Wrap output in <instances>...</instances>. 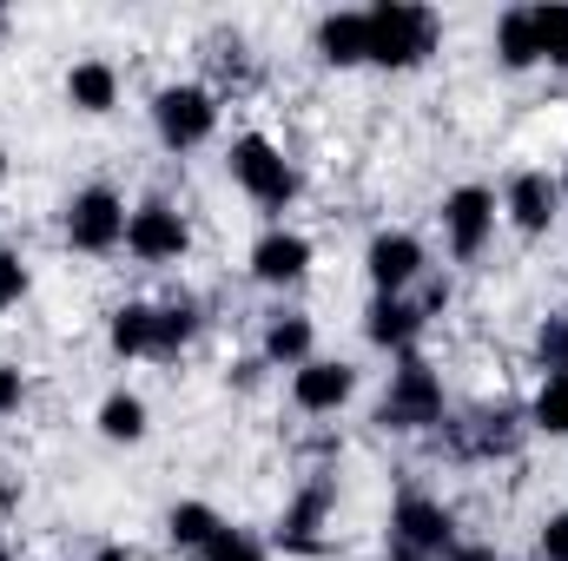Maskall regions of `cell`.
I'll return each instance as SVG.
<instances>
[{
    "instance_id": "obj_16",
    "label": "cell",
    "mask_w": 568,
    "mask_h": 561,
    "mask_svg": "<svg viewBox=\"0 0 568 561\" xmlns=\"http://www.w3.org/2000/svg\"><path fill=\"white\" fill-rule=\"evenodd\" d=\"M324 509H331V489H304V496L284 509V522H278L284 549H317V522H324Z\"/></svg>"
},
{
    "instance_id": "obj_6",
    "label": "cell",
    "mask_w": 568,
    "mask_h": 561,
    "mask_svg": "<svg viewBox=\"0 0 568 561\" xmlns=\"http://www.w3.org/2000/svg\"><path fill=\"white\" fill-rule=\"evenodd\" d=\"M443 232H449V252L456 258H476L496 232V192L489 185H456L443 198Z\"/></svg>"
},
{
    "instance_id": "obj_10",
    "label": "cell",
    "mask_w": 568,
    "mask_h": 561,
    "mask_svg": "<svg viewBox=\"0 0 568 561\" xmlns=\"http://www.w3.org/2000/svg\"><path fill=\"white\" fill-rule=\"evenodd\" d=\"M503 212H509V225H516V232L542 238V232L556 225V212H562V185H556L549 172H516V178H509V192H503Z\"/></svg>"
},
{
    "instance_id": "obj_14",
    "label": "cell",
    "mask_w": 568,
    "mask_h": 561,
    "mask_svg": "<svg viewBox=\"0 0 568 561\" xmlns=\"http://www.w3.org/2000/svg\"><path fill=\"white\" fill-rule=\"evenodd\" d=\"M317 53H324L331 67H357V60H371L364 13H324V20H317Z\"/></svg>"
},
{
    "instance_id": "obj_2",
    "label": "cell",
    "mask_w": 568,
    "mask_h": 561,
    "mask_svg": "<svg viewBox=\"0 0 568 561\" xmlns=\"http://www.w3.org/2000/svg\"><path fill=\"white\" fill-rule=\"evenodd\" d=\"M225 165H232V178L258 198V205H291V192H297V172H291V159H284L278 145L265 140V133H239L232 152H225Z\"/></svg>"
},
{
    "instance_id": "obj_13",
    "label": "cell",
    "mask_w": 568,
    "mask_h": 561,
    "mask_svg": "<svg viewBox=\"0 0 568 561\" xmlns=\"http://www.w3.org/2000/svg\"><path fill=\"white\" fill-rule=\"evenodd\" d=\"M311 272V238H297V232H265L258 245H252V278L258 284H297Z\"/></svg>"
},
{
    "instance_id": "obj_12",
    "label": "cell",
    "mask_w": 568,
    "mask_h": 561,
    "mask_svg": "<svg viewBox=\"0 0 568 561\" xmlns=\"http://www.w3.org/2000/svg\"><path fill=\"white\" fill-rule=\"evenodd\" d=\"M417 330H424V310L410 304V297H371V310H364V337L377 344V350H410L417 344Z\"/></svg>"
},
{
    "instance_id": "obj_17",
    "label": "cell",
    "mask_w": 568,
    "mask_h": 561,
    "mask_svg": "<svg viewBox=\"0 0 568 561\" xmlns=\"http://www.w3.org/2000/svg\"><path fill=\"white\" fill-rule=\"evenodd\" d=\"M496 53H503L509 73L536 67V27H529V7H509V13L496 20Z\"/></svg>"
},
{
    "instance_id": "obj_30",
    "label": "cell",
    "mask_w": 568,
    "mask_h": 561,
    "mask_svg": "<svg viewBox=\"0 0 568 561\" xmlns=\"http://www.w3.org/2000/svg\"><path fill=\"white\" fill-rule=\"evenodd\" d=\"M0 178H7V159H0Z\"/></svg>"
},
{
    "instance_id": "obj_11",
    "label": "cell",
    "mask_w": 568,
    "mask_h": 561,
    "mask_svg": "<svg viewBox=\"0 0 568 561\" xmlns=\"http://www.w3.org/2000/svg\"><path fill=\"white\" fill-rule=\"evenodd\" d=\"M351 390H357V370H351V364H331V357H311V364H297V377H291V397H297V410H311V417L344 410Z\"/></svg>"
},
{
    "instance_id": "obj_22",
    "label": "cell",
    "mask_w": 568,
    "mask_h": 561,
    "mask_svg": "<svg viewBox=\"0 0 568 561\" xmlns=\"http://www.w3.org/2000/svg\"><path fill=\"white\" fill-rule=\"evenodd\" d=\"M265 357L272 364H311V317H272V330H265Z\"/></svg>"
},
{
    "instance_id": "obj_7",
    "label": "cell",
    "mask_w": 568,
    "mask_h": 561,
    "mask_svg": "<svg viewBox=\"0 0 568 561\" xmlns=\"http://www.w3.org/2000/svg\"><path fill=\"white\" fill-rule=\"evenodd\" d=\"M364 272L377 284V297H404L410 284L424 278V238H410V232H377L371 252H364Z\"/></svg>"
},
{
    "instance_id": "obj_1",
    "label": "cell",
    "mask_w": 568,
    "mask_h": 561,
    "mask_svg": "<svg viewBox=\"0 0 568 561\" xmlns=\"http://www.w3.org/2000/svg\"><path fill=\"white\" fill-rule=\"evenodd\" d=\"M364 33H371V60L377 67H417L436 53V13L429 7H404V0H384L364 13Z\"/></svg>"
},
{
    "instance_id": "obj_21",
    "label": "cell",
    "mask_w": 568,
    "mask_h": 561,
    "mask_svg": "<svg viewBox=\"0 0 568 561\" xmlns=\"http://www.w3.org/2000/svg\"><path fill=\"white\" fill-rule=\"evenodd\" d=\"M100 436H106V442H140L145 436V404L133 390H113V397L100 404Z\"/></svg>"
},
{
    "instance_id": "obj_4",
    "label": "cell",
    "mask_w": 568,
    "mask_h": 561,
    "mask_svg": "<svg viewBox=\"0 0 568 561\" xmlns=\"http://www.w3.org/2000/svg\"><path fill=\"white\" fill-rule=\"evenodd\" d=\"M152 126H159V140L172 145V152H192V145L212 140L219 100H212L205 86H165V93L152 100Z\"/></svg>"
},
{
    "instance_id": "obj_24",
    "label": "cell",
    "mask_w": 568,
    "mask_h": 561,
    "mask_svg": "<svg viewBox=\"0 0 568 561\" xmlns=\"http://www.w3.org/2000/svg\"><path fill=\"white\" fill-rule=\"evenodd\" d=\"M113 350L120 357H145L152 350V304H126L113 317Z\"/></svg>"
},
{
    "instance_id": "obj_15",
    "label": "cell",
    "mask_w": 568,
    "mask_h": 561,
    "mask_svg": "<svg viewBox=\"0 0 568 561\" xmlns=\"http://www.w3.org/2000/svg\"><path fill=\"white\" fill-rule=\"evenodd\" d=\"M67 100H73L80 113H113V100H120V73H113L106 60H80V67L67 73Z\"/></svg>"
},
{
    "instance_id": "obj_27",
    "label": "cell",
    "mask_w": 568,
    "mask_h": 561,
    "mask_svg": "<svg viewBox=\"0 0 568 561\" xmlns=\"http://www.w3.org/2000/svg\"><path fill=\"white\" fill-rule=\"evenodd\" d=\"M542 561H568V509L549 516V529H542Z\"/></svg>"
},
{
    "instance_id": "obj_23",
    "label": "cell",
    "mask_w": 568,
    "mask_h": 561,
    "mask_svg": "<svg viewBox=\"0 0 568 561\" xmlns=\"http://www.w3.org/2000/svg\"><path fill=\"white\" fill-rule=\"evenodd\" d=\"M536 429L542 436H568V370H549L536 390Z\"/></svg>"
},
{
    "instance_id": "obj_19",
    "label": "cell",
    "mask_w": 568,
    "mask_h": 561,
    "mask_svg": "<svg viewBox=\"0 0 568 561\" xmlns=\"http://www.w3.org/2000/svg\"><path fill=\"white\" fill-rule=\"evenodd\" d=\"M192 330H199V310H192V304L152 310V350H145V357H179V350L192 344Z\"/></svg>"
},
{
    "instance_id": "obj_5",
    "label": "cell",
    "mask_w": 568,
    "mask_h": 561,
    "mask_svg": "<svg viewBox=\"0 0 568 561\" xmlns=\"http://www.w3.org/2000/svg\"><path fill=\"white\" fill-rule=\"evenodd\" d=\"M126 205H120V192H106V185H87V192H73V205H67V238H73V252H113V245H126Z\"/></svg>"
},
{
    "instance_id": "obj_18",
    "label": "cell",
    "mask_w": 568,
    "mask_h": 561,
    "mask_svg": "<svg viewBox=\"0 0 568 561\" xmlns=\"http://www.w3.org/2000/svg\"><path fill=\"white\" fill-rule=\"evenodd\" d=\"M529 27H536V60L568 67V7H562V0H542V7H529Z\"/></svg>"
},
{
    "instance_id": "obj_20",
    "label": "cell",
    "mask_w": 568,
    "mask_h": 561,
    "mask_svg": "<svg viewBox=\"0 0 568 561\" xmlns=\"http://www.w3.org/2000/svg\"><path fill=\"white\" fill-rule=\"evenodd\" d=\"M165 529H172V542H179V549H199V555H205V549H212V536H219L225 522H219V509H205V502H179V509L165 516Z\"/></svg>"
},
{
    "instance_id": "obj_29",
    "label": "cell",
    "mask_w": 568,
    "mask_h": 561,
    "mask_svg": "<svg viewBox=\"0 0 568 561\" xmlns=\"http://www.w3.org/2000/svg\"><path fill=\"white\" fill-rule=\"evenodd\" d=\"M449 561H503V555H496V549H476V542H456Z\"/></svg>"
},
{
    "instance_id": "obj_26",
    "label": "cell",
    "mask_w": 568,
    "mask_h": 561,
    "mask_svg": "<svg viewBox=\"0 0 568 561\" xmlns=\"http://www.w3.org/2000/svg\"><path fill=\"white\" fill-rule=\"evenodd\" d=\"M27 265H20V252H0V310H13L20 297H27Z\"/></svg>"
},
{
    "instance_id": "obj_28",
    "label": "cell",
    "mask_w": 568,
    "mask_h": 561,
    "mask_svg": "<svg viewBox=\"0 0 568 561\" xmlns=\"http://www.w3.org/2000/svg\"><path fill=\"white\" fill-rule=\"evenodd\" d=\"M7 410H20V370L0 364V417H7Z\"/></svg>"
},
{
    "instance_id": "obj_32",
    "label": "cell",
    "mask_w": 568,
    "mask_h": 561,
    "mask_svg": "<svg viewBox=\"0 0 568 561\" xmlns=\"http://www.w3.org/2000/svg\"><path fill=\"white\" fill-rule=\"evenodd\" d=\"M0 561H7V555H0Z\"/></svg>"
},
{
    "instance_id": "obj_25",
    "label": "cell",
    "mask_w": 568,
    "mask_h": 561,
    "mask_svg": "<svg viewBox=\"0 0 568 561\" xmlns=\"http://www.w3.org/2000/svg\"><path fill=\"white\" fill-rule=\"evenodd\" d=\"M205 561H265V549H258L245 529H219L212 549H205Z\"/></svg>"
},
{
    "instance_id": "obj_31",
    "label": "cell",
    "mask_w": 568,
    "mask_h": 561,
    "mask_svg": "<svg viewBox=\"0 0 568 561\" xmlns=\"http://www.w3.org/2000/svg\"><path fill=\"white\" fill-rule=\"evenodd\" d=\"M404 561H424V555H404Z\"/></svg>"
},
{
    "instance_id": "obj_8",
    "label": "cell",
    "mask_w": 568,
    "mask_h": 561,
    "mask_svg": "<svg viewBox=\"0 0 568 561\" xmlns=\"http://www.w3.org/2000/svg\"><path fill=\"white\" fill-rule=\"evenodd\" d=\"M390 529H397V542H404V555H449L456 549V522H449V509L443 502H429V496H404L397 502V516H390Z\"/></svg>"
},
{
    "instance_id": "obj_9",
    "label": "cell",
    "mask_w": 568,
    "mask_h": 561,
    "mask_svg": "<svg viewBox=\"0 0 568 561\" xmlns=\"http://www.w3.org/2000/svg\"><path fill=\"white\" fill-rule=\"evenodd\" d=\"M185 218L172 212V205H140L133 218H126V252L145 258V265H172V258H185Z\"/></svg>"
},
{
    "instance_id": "obj_3",
    "label": "cell",
    "mask_w": 568,
    "mask_h": 561,
    "mask_svg": "<svg viewBox=\"0 0 568 561\" xmlns=\"http://www.w3.org/2000/svg\"><path fill=\"white\" fill-rule=\"evenodd\" d=\"M377 422H384V429H429V422H443V384H436V370H429L424 357L404 350V364H397V377H390V397H384Z\"/></svg>"
}]
</instances>
